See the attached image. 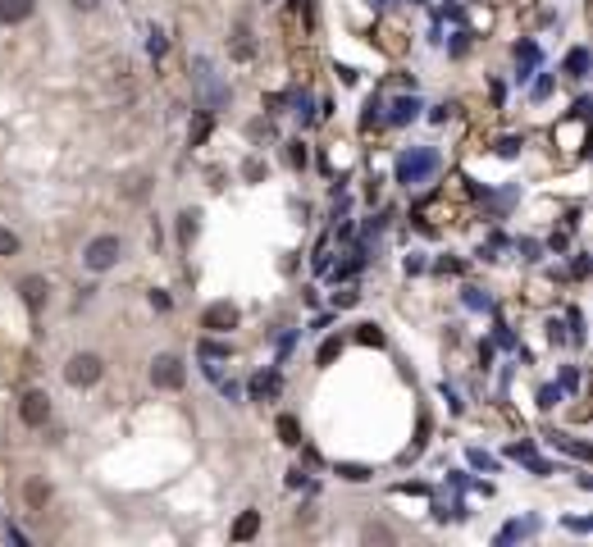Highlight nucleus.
<instances>
[{
    "label": "nucleus",
    "instance_id": "1",
    "mask_svg": "<svg viewBox=\"0 0 593 547\" xmlns=\"http://www.w3.org/2000/svg\"><path fill=\"white\" fill-rule=\"evenodd\" d=\"M433 169H439V151H433V146H411L407 155H402V160H398V183H424Z\"/></svg>",
    "mask_w": 593,
    "mask_h": 547
},
{
    "label": "nucleus",
    "instance_id": "2",
    "mask_svg": "<svg viewBox=\"0 0 593 547\" xmlns=\"http://www.w3.org/2000/svg\"><path fill=\"white\" fill-rule=\"evenodd\" d=\"M119 256H124V242L105 233V238H92V242H87L83 265H87L92 274H105V269H114V265H119Z\"/></svg>",
    "mask_w": 593,
    "mask_h": 547
},
{
    "label": "nucleus",
    "instance_id": "3",
    "mask_svg": "<svg viewBox=\"0 0 593 547\" xmlns=\"http://www.w3.org/2000/svg\"><path fill=\"white\" fill-rule=\"evenodd\" d=\"M101 374H105V365H101V356H92V351H78V356H69V365H64L69 388H92Z\"/></svg>",
    "mask_w": 593,
    "mask_h": 547
},
{
    "label": "nucleus",
    "instance_id": "4",
    "mask_svg": "<svg viewBox=\"0 0 593 547\" xmlns=\"http://www.w3.org/2000/svg\"><path fill=\"white\" fill-rule=\"evenodd\" d=\"M192 69H196V92H202L206 110H219V105L228 101V87L215 78V64H210V60H196Z\"/></svg>",
    "mask_w": 593,
    "mask_h": 547
},
{
    "label": "nucleus",
    "instance_id": "5",
    "mask_svg": "<svg viewBox=\"0 0 593 547\" xmlns=\"http://www.w3.org/2000/svg\"><path fill=\"white\" fill-rule=\"evenodd\" d=\"M151 383H155V388H165V393H178V388L187 383L183 361L169 356V351H165V356H155V361H151Z\"/></svg>",
    "mask_w": 593,
    "mask_h": 547
},
{
    "label": "nucleus",
    "instance_id": "6",
    "mask_svg": "<svg viewBox=\"0 0 593 547\" xmlns=\"http://www.w3.org/2000/svg\"><path fill=\"white\" fill-rule=\"evenodd\" d=\"M19 415H23L28 429H42L51 420V397L42 393V388H32V393H23V402H19Z\"/></svg>",
    "mask_w": 593,
    "mask_h": 547
},
{
    "label": "nucleus",
    "instance_id": "7",
    "mask_svg": "<svg viewBox=\"0 0 593 547\" xmlns=\"http://www.w3.org/2000/svg\"><path fill=\"white\" fill-rule=\"evenodd\" d=\"M233 324H237V306H228V301H215V306H206L202 329H210V333H228Z\"/></svg>",
    "mask_w": 593,
    "mask_h": 547
},
{
    "label": "nucleus",
    "instance_id": "8",
    "mask_svg": "<svg viewBox=\"0 0 593 547\" xmlns=\"http://www.w3.org/2000/svg\"><path fill=\"white\" fill-rule=\"evenodd\" d=\"M228 55H233V60H251V55H256V37H251V23H237V28H233Z\"/></svg>",
    "mask_w": 593,
    "mask_h": 547
},
{
    "label": "nucleus",
    "instance_id": "9",
    "mask_svg": "<svg viewBox=\"0 0 593 547\" xmlns=\"http://www.w3.org/2000/svg\"><path fill=\"white\" fill-rule=\"evenodd\" d=\"M32 10H37V0H0V23L14 28V23L32 19Z\"/></svg>",
    "mask_w": 593,
    "mask_h": 547
},
{
    "label": "nucleus",
    "instance_id": "10",
    "mask_svg": "<svg viewBox=\"0 0 593 547\" xmlns=\"http://www.w3.org/2000/svg\"><path fill=\"white\" fill-rule=\"evenodd\" d=\"M19 292H23V301H28V310H42V301H46V279H37V274H32V279H23L19 283Z\"/></svg>",
    "mask_w": 593,
    "mask_h": 547
},
{
    "label": "nucleus",
    "instance_id": "11",
    "mask_svg": "<svg viewBox=\"0 0 593 547\" xmlns=\"http://www.w3.org/2000/svg\"><path fill=\"white\" fill-rule=\"evenodd\" d=\"M416 114H420V101L416 96H398V101H392V110H388V124H411Z\"/></svg>",
    "mask_w": 593,
    "mask_h": 547
},
{
    "label": "nucleus",
    "instance_id": "12",
    "mask_svg": "<svg viewBox=\"0 0 593 547\" xmlns=\"http://www.w3.org/2000/svg\"><path fill=\"white\" fill-rule=\"evenodd\" d=\"M256 529H260V516L256 511H243V516H237V525H233V538L247 543V538H256Z\"/></svg>",
    "mask_w": 593,
    "mask_h": 547
},
{
    "label": "nucleus",
    "instance_id": "13",
    "mask_svg": "<svg viewBox=\"0 0 593 547\" xmlns=\"http://www.w3.org/2000/svg\"><path fill=\"white\" fill-rule=\"evenodd\" d=\"M566 73H571V78H589V51H584V46H575V51L566 55Z\"/></svg>",
    "mask_w": 593,
    "mask_h": 547
},
{
    "label": "nucleus",
    "instance_id": "14",
    "mask_svg": "<svg viewBox=\"0 0 593 547\" xmlns=\"http://www.w3.org/2000/svg\"><path fill=\"white\" fill-rule=\"evenodd\" d=\"M23 497H28V506H32V511H37V506H46V502H51V488H46L42 479H32V484L23 488Z\"/></svg>",
    "mask_w": 593,
    "mask_h": 547
},
{
    "label": "nucleus",
    "instance_id": "15",
    "mask_svg": "<svg viewBox=\"0 0 593 547\" xmlns=\"http://www.w3.org/2000/svg\"><path fill=\"white\" fill-rule=\"evenodd\" d=\"M279 438H284L288 447H297V443H301V424H297L292 415H279Z\"/></svg>",
    "mask_w": 593,
    "mask_h": 547
},
{
    "label": "nucleus",
    "instance_id": "16",
    "mask_svg": "<svg viewBox=\"0 0 593 547\" xmlns=\"http://www.w3.org/2000/svg\"><path fill=\"white\" fill-rule=\"evenodd\" d=\"M196 219H202V215H196V210L178 215V238H183V242H192V238H196Z\"/></svg>",
    "mask_w": 593,
    "mask_h": 547
},
{
    "label": "nucleus",
    "instance_id": "17",
    "mask_svg": "<svg viewBox=\"0 0 593 547\" xmlns=\"http://www.w3.org/2000/svg\"><path fill=\"white\" fill-rule=\"evenodd\" d=\"M516 64H521V69H534V64H539V46H534V42H521V46H516Z\"/></svg>",
    "mask_w": 593,
    "mask_h": 547
},
{
    "label": "nucleus",
    "instance_id": "18",
    "mask_svg": "<svg viewBox=\"0 0 593 547\" xmlns=\"http://www.w3.org/2000/svg\"><path fill=\"white\" fill-rule=\"evenodd\" d=\"M338 351H342V342H338V338H329V342L320 347V356H315V361H320V365H334V361H338Z\"/></svg>",
    "mask_w": 593,
    "mask_h": 547
},
{
    "label": "nucleus",
    "instance_id": "19",
    "mask_svg": "<svg viewBox=\"0 0 593 547\" xmlns=\"http://www.w3.org/2000/svg\"><path fill=\"white\" fill-rule=\"evenodd\" d=\"M356 338H361L366 347H383V329H375V324H361V333H356Z\"/></svg>",
    "mask_w": 593,
    "mask_h": 547
},
{
    "label": "nucleus",
    "instance_id": "20",
    "mask_svg": "<svg viewBox=\"0 0 593 547\" xmlns=\"http://www.w3.org/2000/svg\"><path fill=\"white\" fill-rule=\"evenodd\" d=\"M338 475H342V479H351V484L370 479V470H366V465H338Z\"/></svg>",
    "mask_w": 593,
    "mask_h": 547
},
{
    "label": "nucleus",
    "instance_id": "21",
    "mask_svg": "<svg viewBox=\"0 0 593 547\" xmlns=\"http://www.w3.org/2000/svg\"><path fill=\"white\" fill-rule=\"evenodd\" d=\"M14 251H19V238L10 228H0V256H14Z\"/></svg>",
    "mask_w": 593,
    "mask_h": 547
},
{
    "label": "nucleus",
    "instance_id": "22",
    "mask_svg": "<svg viewBox=\"0 0 593 547\" xmlns=\"http://www.w3.org/2000/svg\"><path fill=\"white\" fill-rule=\"evenodd\" d=\"M202 356H210V361H224V356H228V347H224V342H206V347H202Z\"/></svg>",
    "mask_w": 593,
    "mask_h": 547
},
{
    "label": "nucleus",
    "instance_id": "23",
    "mask_svg": "<svg viewBox=\"0 0 593 547\" xmlns=\"http://www.w3.org/2000/svg\"><path fill=\"white\" fill-rule=\"evenodd\" d=\"M366 543H392V534H388L383 525H370V529H366Z\"/></svg>",
    "mask_w": 593,
    "mask_h": 547
},
{
    "label": "nucleus",
    "instance_id": "24",
    "mask_svg": "<svg viewBox=\"0 0 593 547\" xmlns=\"http://www.w3.org/2000/svg\"><path fill=\"white\" fill-rule=\"evenodd\" d=\"M146 51H151L155 60H161V55H165V37H161V32H151V42H146Z\"/></svg>",
    "mask_w": 593,
    "mask_h": 547
},
{
    "label": "nucleus",
    "instance_id": "25",
    "mask_svg": "<svg viewBox=\"0 0 593 547\" xmlns=\"http://www.w3.org/2000/svg\"><path fill=\"white\" fill-rule=\"evenodd\" d=\"M521 146H525L521 137H502V142H498V151H502V155H516Z\"/></svg>",
    "mask_w": 593,
    "mask_h": 547
},
{
    "label": "nucleus",
    "instance_id": "26",
    "mask_svg": "<svg viewBox=\"0 0 593 547\" xmlns=\"http://www.w3.org/2000/svg\"><path fill=\"white\" fill-rule=\"evenodd\" d=\"M206 133H210V119H196V128H192V146H196V142H206Z\"/></svg>",
    "mask_w": 593,
    "mask_h": 547
},
{
    "label": "nucleus",
    "instance_id": "27",
    "mask_svg": "<svg viewBox=\"0 0 593 547\" xmlns=\"http://www.w3.org/2000/svg\"><path fill=\"white\" fill-rule=\"evenodd\" d=\"M288 160H292V165H306V146H301V142H292V151H288Z\"/></svg>",
    "mask_w": 593,
    "mask_h": 547
},
{
    "label": "nucleus",
    "instance_id": "28",
    "mask_svg": "<svg viewBox=\"0 0 593 547\" xmlns=\"http://www.w3.org/2000/svg\"><path fill=\"white\" fill-rule=\"evenodd\" d=\"M69 5H73V10H96L101 0H69Z\"/></svg>",
    "mask_w": 593,
    "mask_h": 547
}]
</instances>
